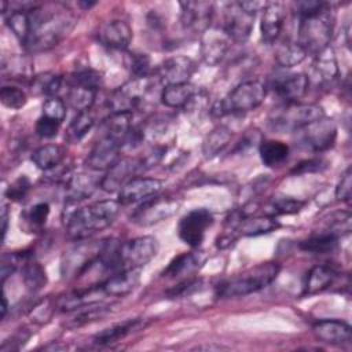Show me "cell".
I'll list each match as a JSON object with an SVG mask.
<instances>
[{
    "mask_svg": "<svg viewBox=\"0 0 352 352\" xmlns=\"http://www.w3.org/2000/svg\"><path fill=\"white\" fill-rule=\"evenodd\" d=\"M32 28L22 44L29 52H43L56 47L66 38L77 23L74 12L63 4L32 6L29 8Z\"/></svg>",
    "mask_w": 352,
    "mask_h": 352,
    "instance_id": "obj_1",
    "label": "cell"
},
{
    "mask_svg": "<svg viewBox=\"0 0 352 352\" xmlns=\"http://www.w3.org/2000/svg\"><path fill=\"white\" fill-rule=\"evenodd\" d=\"M121 204L114 199H103L77 208L65 219L66 232L74 241L92 238L107 228L116 220Z\"/></svg>",
    "mask_w": 352,
    "mask_h": 352,
    "instance_id": "obj_2",
    "label": "cell"
},
{
    "mask_svg": "<svg viewBox=\"0 0 352 352\" xmlns=\"http://www.w3.org/2000/svg\"><path fill=\"white\" fill-rule=\"evenodd\" d=\"M334 16L330 6L326 3L318 11L298 18V43L305 48L307 54H318L329 47L333 36Z\"/></svg>",
    "mask_w": 352,
    "mask_h": 352,
    "instance_id": "obj_3",
    "label": "cell"
},
{
    "mask_svg": "<svg viewBox=\"0 0 352 352\" xmlns=\"http://www.w3.org/2000/svg\"><path fill=\"white\" fill-rule=\"evenodd\" d=\"M279 274L278 263H261L248 271L223 280L217 286V296L223 298L243 297L267 287Z\"/></svg>",
    "mask_w": 352,
    "mask_h": 352,
    "instance_id": "obj_4",
    "label": "cell"
},
{
    "mask_svg": "<svg viewBox=\"0 0 352 352\" xmlns=\"http://www.w3.org/2000/svg\"><path fill=\"white\" fill-rule=\"evenodd\" d=\"M267 96V87L263 81L248 80L239 82L228 95L210 107L213 117H223L230 113H248L257 109Z\"/></svg>",
    "mask_w": 352,
    "mask_h": 352,
    "instance_id": "obj_5",
    "label": "cell"
},
{
    "mask_svg": "<svg viewBox=\"0 0 352 352\" xmlns=\"http://www.w3.org/2000/svg\"><path fill=\"white\" fill-rule=\"evenodd\" d=\"M107 239H81L63 252L60 258V275L63 279H78L92 263L102 254Z\"/></svg>",
    "mask_w": 352,
    "mask_h": 352,
    "instance_id": "obj_6",
    "label": "cell"
},
{
    "mask_svg": "<svg viewBox=\"0 0 352 352\" xmlns=\"http://www.w3.org/2000/svg\"><path fill=\"white\" fill-rule=\"evenodd\" d=\"M326 117L323 107L314 103H286L271 118L272 125L282 131H300Z\"/></svg>",
    "mask_w": 352,
    "mask_h": 352,
    "instance_id": "obj_7",
    "label": "cell"
},
{
    "mask_svg": "<svg viewBox=\"0 0 352 352\" xmlns=\"http://www.w3.org/2000/svg\"><path fill=\"white\" fill-rule=\"evenodd\" d=\"M158 241L151 235L133 238L120 245L118 250V268L122 270H140L150 263L158 253Z\"/></svg>",
    "mask_w": 352,
    "mask_h": 352,
    "instance_id": "obj_8",
    "label": "cell"
},
{
    "mask_svg": "<svg viewBox=\"0 0 352 352\" xmlns=\"http://www.w3.org/2000/svg\"><path fill=\"white\" fill-rule=\"evenodd\" d=\"M151 80L150 77L146 78H132L126 81L125 84L120 85L111 94L107 99V107L110 110V114H118V113H132L135 109L139 107V104L146 98L147 92L150 91Z\"/></svg>",
    "mask_w": 352,
    "mask_h": 352,
    "instance_id": "obj_9",
    "label": "cell"
},
{
    "mask_svg": "<svg viewBox=\"0 0 352 352\" xmlns=\"http://www.w3.org/2000/svg\"><path fill=\"white\" fill-rule=\"evenodd\" d=\"M180 208V202L173 197H153L144 201L131 216V221L147 227L161 223L173 216Z\"/></svg>",
    "mask_w": 352,
    "mask_h": 352,
    "instance_id": "obj_10",
    "label": "cell"
},
{
    "mask_svg": "<svg viewBox=\"0 0 352 352\" xmlns=\"http://www.w3.org/2000/svg\"><path fill=\"white\" fill-rule=\"evenodd\" d=\"M213 224V214L206 208H198L184 214L177 226L179 238L191 248H198L206 235V231Z\"/></svg>",
    "mask_w": 352,
    "mask_h": 352,
    "instance_id": "obj_11",
    "label": "cell"
},
{
    "mask_svg": "<svg viewBox=\"0 0 352 352\" xmlns=\"http://www.w3.org/2000/svg\"><path fill=\"white\" fill-rule=\"evenodd\" d=\"M253 14L245 11L238 1L228 3L224 8V25L223 30L234 43H245L254 26Z\"/></svg>",
    "mask_w": 352,
    "mask_h": 352,
    "instance_id": "obj_12",
    "label": "cell"
},
{
    "mask_svg": "<svg viewBox=\"0 0 352 352\" xmlns=\"http://www.w3.org/2000/svg\"><path fill=\"white\" fill-rule=\"evenodd\" d=\"M164 187V182L157 177L135 176L118 191V202L121 205H132L144 202L155 195Z\"/></svg>",
    "mask_w": 352,
    "mask_h": 352,
    "instance_id": "obj_13",
    "label": "cell"
},
{
    "mask_svg": "<svg viewBox=\"0 0 352 352\" xmlns=\"http://www.w3.org/2000/svg\"><path fill=\"white\" fill-rule=\"evenodd\" d=\"M180 22L184 30L192 33H204L210 28V21L213 16V3L212 1H180Z\"/></svg>",
    "mask_w": 352,
    "mask_h": 352,
    "instance_id": "obj_14",
    "label": "cell"
},
{
    "mask_svg": "<svg viewBox=\"0 0 352 352\" xmlns=\"http://www.w3.org/2000/svg\"><path fill=\"white\" fill-rule=\"evenodd\" d=\"M122 147L124 146L118 139L104 133V136L94 144L87 157L85 165L94 172L107 170L121 158L120 153Z\"/></svg>",
    "mask_w": 352,
    "mask_h": 352,
    "instance_id": "obj_15",
    "label": "cell"
},
{
    "mask_svg": "<svg viewBox=\"0 0 352 352\" xmlns=\"http://www.w3.org/2000/svg\"><path fill=\"white\" fill-rule=\"evenodd\" d=\"M231 40L223 30V28H208L201 34V56L202 60L208 66H216L219 65L228 48H230Z\"/></svg>",
    "mask_w": 352,
    "mask_h": 352,
    "instance_id": "obj_16",
    "label": "cell"
},
{
    "mask_svg": "<svg viewBox=\"0 0 352 352\" xmlns=\"http://www.w3.org/2000/svg\"><path fill=\"white\" fill-rule=\"evenodd\" d=\"M301 140L314 151H324L334 144L337 136V126L333 120L326 117L304 126Z\"/></svg>",
    "mask_w": 352,
    "mask_h": 352,
    "instance_id": "obj_17",
    "label": "cell"
},
{
    "mask_svg": "<svg viewBox=\"0 0 352 352\" xmlns=\"http://www.w3.org/2000/svg\"><path fill=\"white\" fill-rule=\"evenodd\" d=\"M195 72L197 63L186 55L169 56L158 67V76L166 85L190 82Z\"/></svg>",
    "mask_w": 352,
    "mask_h": 352,
    "instance_id": "obj_18",
    "label": "cell"
},
{
    "mask_svg": "<svg viewBox=\"0 0 352 352\" xmlns=\"http://www.w3.org/2000/svg\"><path fill=\"white\" fill-rule=\"evenodd\" d=\"M140 168H143L142 160L120 158L111 168L106 170L104 176H102L100 187L107 192L120 191Z\"/></svg>",
    "mask_w": 352,
    "mask_h": 352,
    "instance_id": "obj_19",
    "label": "cell"
},
{
    "mask_svg": "<svg viewBox=\"0 0 352 352\" xmlns=\"http://www.w3.org/2000/svg\"><path fill=\"white\" fill-rule=\"evenodd\" d=\"M96 36L110 50H125L132 40V28L122 19H111L100 25Z\"/></svg>",
    "mask_w": 352,
    "mask_h": 352,
    "instance_id": "obj_20",
    "label": "cell"
},
{
    "mask_svg": "<svg viewBox=\"0 0 352 352\" xmlns=\"http://www.w3.org/2000/svg\"><path fill=\"white\" fill-rule=\"evenodd\" d=\"M100 180L98 176L94 173H87V172H80V173H73L67 182L63 184L65 186V198L69 205H74L80 201H84L89 198L98 187H100Z\"/></svg>",
    "mask_w": 352,
    "mask_h": 352,
    "instance_id": "obj_21",
    "label": "cell"
},
{
    "mask_svg": "<svg viewBox=\"0 0 352 352\" xmlns=\"http://www.w3.org/2000/svg\"><path fill=\"white\" fill-rule=\"evenodd\" d=\"M316 340L330 345H344L351 341V326L340 319H323L314 324Z\"/></svg>",
    "mask_w": 352,
    "mask_h": 352,
    "instance_id": "obj_22",
    "label": "cell"
},
{
    "mask_svg": "<svg viewBox=\"0 0 352 352\" xmlns=\"http://www.w3.org/2000/svg\"><path fill=\"white\" fill-rule=\"evenodd\" d=\"M261 38L267 44H272L282 33L285 25V7L282 3H268L261 11Z\"/></svg>",
    "mask_w": 352,
    "mask_h": 352,
    "instance_id": "obj_23",
    "label": "cell"
},
{
    "mask_svg": "<svg viewBox=\"0 0 352 352\" xmlns=\"http://www.w3.org/2000/svg\"><path fill=\"white\" fill-rule=\"evenodd\" d=\"M139 279H140V270H122L111 274L100 285V289L107 296L122 297L129 294L138 286Z\"/></svg>",
    "mask_w": 352,
    "mask_h": 352,
    "instance_id": "obj_24",
    "label": "cell"
},
{
    "mask_svg": "<svg viewBox=\"0 0 352 352\" xmlns=\"http://www.w3.org/2000/svg\"><path fill=\"white\" fill-rule=\"evenodd\" d=\"M204 252H186L179 256H176L168 267L164 270L162 275L166 278H190L197 270L201 268V265L205 261Z\"/></svg>",
    "mask_w": 352,
    "mask_h": 352,
    "instance_id": "obj_25",
    "label": "cell"
},
{
    "mask_svg": "<svg viewBox=\"0 0 352 352\" xmlns=\"http://www.w3.org/2000/svg\"><path fill=\"white\" fill-rule=\"evenodd\" d=\"M110 311L111 307L109 304L92 301L72 311V315L63 322V326L69 330H76L104 318Z\"/></svg>",
    "mask_w": 352,
    "mask_h": 352,
    "instance_id": "obj_26",
    "label": "cell"
},
{
    "mask_svg": "<svg viewBox=\"0 0 352 352\" xmlns=\"http://www.w3.org/2000/svg\"><path fill=\"white\" fill-rule=\"evenodd\" d=\"M311 70H312V77L318 84L333 82L340 74L338 62L333 48L327 47L320 52L315 54Z\"/></svg>",
    "mask_w": 352,
    "mask_h": 352,
    "instance_id": "obj_27",
    "label": "cell"
},
{
    "mask_svg": "<svg viewBox=\"0 0 352 352\" xmlns=\"http://www.w3.org/2000/svg\"><path fill=\"white\" fill-rule=\"evenodd\" d=\"M1 74L16 81H32L34 77L33 60L29 55L11 54L1 59Z\"/></svg>",
    "mask_w": 352,
    "mask_h": 352,
    "instance_id": "obj_28",
    "label": "cell"
},
{
    "mask_svg": "<svg viewBox=\"0 0 352 352\" xmlns=\"http://www.w3.org/2000/svg\"><path fill=\"white\" fill-rule=\"evenodd\" d=\"M309 77L304 73H293L275 84V91L286 103H297L308 91Z\"/></svg>",
    "mask_w": 352,
    "mask_h": 352,
    "instance_id": "obj_29",
    "label": "cell"
},
{
    "mask_svg": "<svg viewBox=\"0 0 352 352\" xmlns=\"http://www.w3.org/2000/svg\"><path fill=\"white\" fill-rule=\"evenodd\" d=\"M279 221L275 216H246L242 217L235 228V231L243 236H257L263 234H268L279 228Z\"/></svg>",
    "mask_w": 352,
    "mask_h": 352,
    "instance_id": "obj_30",
    "label": "cell"
},
{
    "mask_svg": "<svg viewBox=\"0 0 352 352\" xmlns=\"http://www.w3.org/2000/svg\"><path fill=\"white\" fill-rule=\"evenodd\" d=\"M337 278V272L329 265H315L309 270L304 286V294L312 296L330 287Z\"/></svg>",
    "mask_w": 352,
    "mask_h": 352,
    "instance_id": "obj_31",
    "label": "cell"
},
{
    "mask_svg": "<svg viewBox=\"0 0 352 352\" xmlns=\"http://www.w3.org/2000/svg\"><path fill=\"white\" fill-rule=\"evenodd\" d=\"M66 150L60 144H44L38 148H36L32 154L33 164L43 170H50L58 165L62 164L65 160Z\"/></svg>",
    "mask_w": 352,
    "mask_h": 352,
    "instance_id": "obj_32",
    "label": "cell"
},
{
    "mask_svg": "<svg viewBox=\"0 0 352 352\" xmlns=\"http://www.w3.org/2000/svg\"><path fill=\"white\" fill-rule=\"evenodd\" d=\"M232 133L226 125H217L213 128L202 143V154L206 160H210L220 154L231 142Z\"/></svg>",
    "mask_w": 352,
    "mask_h": 352,
    "instance_id": "obj_33",
    "label": "cell"
},
{
    "mask_svg": "<svg viewBox=\"0 0 352 352\" xmlns=\"http://www.w3.org/2000/svg\"><path fill=\"white\" fill-rule=\"evenodd\" d=\"M198 91L195 85L191 82L184 84H175V85H165L161 92V102L166 107H184V104L190 100V98Z\"/></svg>",
    "mask_w": 352,
    "mask_h": 352,
    "instance_id": "obj_34",
    "label": "cell"
},
{
    "mask_svg": "<svg viewBox=\"0 0 352 352\" xmlns=\"http://www.w3.org/2000/svg\"><path fill=\"white\" fill-rule=\"evenodd\" d=\"M307 56L305 48L293 40L282 41L275 50V60L282 67H293L300 65Z\"/></svg>",
    "mask_w": 352,
    "mask_h": 352,
    "instance_id": "obj_35",
    "label": "cell"
},
{
    "mask_svg": "<svg viewBox=\"0 0 352 352\" xmlns=\"http://www.w3.org/2000/svg\"><path fill=\"white\" fill-rule=\"evenodd\" d=\"M258 153L265 166H278L286 161L289 155V146L280 140H261L258 144Z\"/></svg>",
    "mask_w": 352,
    "mask_h": 352,
    "instance_id": "obj_36",
    "label": "cell"
},
{
    "mask_svg": "<svg viewBox=\"0 0 352 352\" xmlns=\"http://www.w3.org/2000/svg\"><path fill=\"white\" fill-rule=\"evenodd\" d=\"M95 98H96V89L72 84L66 92L65 103L73 110H76L77 113H80V111L89 110L95 103Z\"/></svg>",
    "mask_w": 352,
    "mask_h": 352,
    "instance_id": "obj_37",
    "label": "cell"
},
{
    "mask_svg": "<svg viewBox=\"0 0 352 352\" xmlns=\"http://www.w3.org/2000/svg\"><path fill=\"white\" fill-rule=\"evenodd\" d=\"M63 82V77L54 72H45L37 74L30 81V89L34 95H43L47 98L55 96Z\"/></svg>",
    "mask_w": 352,
    "mask_h": 352,
    "instance_id": "obj_38",
    "label": "cell"
},
{
    "mask_svg": "<svg viewBox=\"0 0 352 352\" xmlns=\"http://www.w3.org/2000/svg\"><path fill=\"white\" fill-rule=\"evenodd\" d=\"M139 323H140L139 319H129V320H125L122 323H116V324H113L110 327H106L102 331H99L94 337L92 342L95 345H109L111 342H116V341L124 338L132 330H135Z\"/></svg>",
    "mask_w": 352,
    "mask_h": 352,
    "instance_id": "obj_39",
    "label": "cell"
},
{
    "mask_svg": "<svg viewBox=\"0 0 352 352\" xmlns=\"http://www.w3.org/2000/svg\"><path fill=\"white\" fill-rule=\"evenodd\" d=\"M32 7V6H30ZM30 7H22L14 11H10V14L6 16L7 26L14 33V36L23 44L30 33L32 21H30Z\"/></svg>",
    "mask_w": 352,
    "mask_h": 352,
    "instance_id": "obj_40",
    "label": "cell"
},
{
    "mask_svg": "<svg viewBox=\"0 0 352 352\" xmlns=\"http://www.w3.org/2000/svg\"><path fill=\"white\" fill-rule=\"evenodd\" d=\"M94 125H95V118L92 113L89 110L80 111L69 124L65 132V139L69 143H78L92 129Z\"/></svg>",
    "mask_w": 352,
    "mask_h": 352,
    "instance_id": "obj_41",
    "label": "cell"
},
{
    "mask_svg": "<svg viewBox=\"0 0 352 352\" xmlns=\"http://www.w3.org/2000/svg\"><path fill=\"white\" fill-rule=\"evenodd\" d=\"M22 271V278L25 286L30 292H37L40 290L45 283H47V275L44 268L33 258V256H29L28 260L23 263L21 267Z\"/></svg>",
    "mask_w": 352,
    "mask_h": 352,
    "instance_id": "obj_42",
    "label": "cell"
},
{
    "mask_svg": "<svg viewBox=\"0 0 352 352\" xmlns=\"http://www.w3.org/2000/svg\"><path fill=\"white\" fill-rule=\"evenodd\" d=\"M338 242V236L329 232V231H322L318 234L311 235L309 238H307L305 241H302L300 243V248L305 252H311V253H327L331 252Z\"/></svg>",
    "mask_w": 352,
    "mask_h": 352,
    "instance_id": "obj_43",
    "label": "cell"
},
{
    "mask_svg": "<svg viewBox=\"0 0 352 352\" xmlns=\"http://www.w3.org/2000/svg\"><path fill=\"white\" fill-rule=\"evenodd\" d=\"M210 96L205 89H199L190 98V100L184 104V113L192 121H201L206 114L210 113Z\"/></svg>",
    "mask_w": 352,
    "mask_h": 352,
    "instance_id": "obj_44",
    "label": "cell"
},
{
    "mask_svg": "<svg viewBox=\"0 0 352 352\" xmlns=\"http://www.w3.org/2000/svg\"><path fill=\"white\" fill-rule=\"evenodd\" d=\"M58 311L56 308V298H51V297H45L38 300L29 311V318L33 323L36 324H45L48 323L54 314Z\"/></svg>",
    "mask_w": 352,
    "mask_h": 352,
    "instance_id": "obj_45",
    "label": "cell"
},
{
    "mask_svg": "<svg viewBox=\"0 0 352 352\" xmlns=\"http://www.w3.org/2000/svg\"><path fill=\"white\" fill-rule=\"evenodd\" d=\"M304 206V201H300L293 197H275L270 202L271 210L267 212L270 216H278V214H293L298 213Z\"/></svg>",
    "mask_w": 352,
    "mask_h": 352,
    "instance_id": "obj_46",
    "label": "cell"
},
{
    "mask_svg": "<svg viewBox=\"0 0 352 352\" xmlns=\"http://www.w3.org/2000/svg\"><path fill=\"white\" fill-rule=\"evenodd\" d=\"M126 66L129 67L131 73L135 76V78H146L150 77L151 70V62L147 54L133 52L126 56Z\"/></svg>",
    "mask_w": 352,
    "mask_h": 352,
    "instance_id": "obj_47",
    "label": "cell"
},
{
    "mask_svg": "<svg viewBox=\"0 0 352 352\" xmlns=\"http://www.w3.org/2000/svg\"><path fill=\"white\" fill-rule=\"evenodd\" d=\"M29 256H32V254L28 252H12V253L3 254V257H1V283H4L6 279L11 274H14L18 268H21Z\"/></svg>",
    "mask_w": 352,
    "mask_h": 352,
    "instance_id": "obj_48",
    "label": "cell"
},
{
    "mask_svg": "<svg viewBox=\"0 0 352 352\" xmlns=\"http://www.w3.org/2000/svg\"><path fill=\"white\" fill-rule=\"evenodd\" d=\"M0 99L1 103L12 110H19L26 104V94L18 88V87H12V85H4L0 91Z\"/></svg>",
    "mask_w": 352,
    "mask_h": 352,
    "instance_id": "obj_49",
    "label": "cell"
},
{
    "mask_svg": "<svg viewBox=\"0 0 352 352\" xmlns=\"http://www.w3.org/2000/svg\"><path fill=\"white\" fill-rule=\"evenodd\" d=\"M50 214V205L47 202H37L33 206H30L25 214L23 219L32 228H41Z\"/></svg>",
    "mask_w": 352,
    "mask_h": 352,
    "instance_id": "obj_50",
    "label": "cell"
},
{
    "mask_svg": "<svg viewBox=\"0 0 352 352\" xmlns=\"http://www.w3.org/2000/svg\"><path fill=\"white\" fill-rule=\"evenodd\" d=\"M44 117H48L51 120H55L62 124V121L66 117V103L63 99L58 96L47 98L43 103V114Z\"/></svg>",
    "mask_w": 352,
    "mask_h": 352,
    "instance_id": "obj_51",
    "label": "cell"
},
{
    "mask_svg": "<svg viewBox=\"0 0 352 352\" xmlns=\"http://www.w3.org/2000/svg\"><path fill=\"white\" fill-rule=\"evenodd\" d=\"M103 82V77L99 72L92 69H82L72 74V84L82 85L87 88L98 89Z\"/></svg>",
    "mask_w": 352,
    "mask_h": 352,
    "instance_id": "obj_52",
    "label": "cell"
},
{
    "mask_svg": "<svg viewBox=\"0 0 352 352\" xmlns=\"http://www.w3.org/2000/svg\"><path fill=\"white\" fill-rule=\"evenodd\" d=\"M29 188H30V182L25 175H22L8 186L6 195L11 201H22L28 194Z\"/></svg>",
    "mask_w": 352,
    "mask_h": 352,
    "instance_id": "obj_53",
    "label": "cell"
},
{
    "mask_svg": "<svg viewBox=\"0 0 352 352\" xmlns=\"http://www.w3.org/2000/svg\"><path fill=\"white\" fill-rule=\"evenodd\" d=\"M59 126H60V122L55 121V120H51L48 117H44L41 116L37 122H36V133L40 136V138H44V139H51L54 136L58 135V131H59Z\"/></svg>",
    "mask_w": 352,
    "mask_h": 352,
    "instance_id": "obj_54",
    "label": "cell"
},
{
    "mask_svg": "<svg viewBox=\"0 0 352 352\" xmlns=\"http://www.w3.org/2000/svg\"><path fill=\"white\" fill-rule=\"evenodd\" d=\"M199 283L201 280L197 279V278H187V279H183L180 283L175 285L172 289H169L166 292V294L169 297H182V296H188L190 293H192L194 290H197L199 287Z\"/></svg>",
    "mask_w": 352,
    "mask_h": 352,
    "instance_id": "obj_55",
    "label": "cell"
},
{
    "mask_svg": "<svg viewBox=\"0 0 352 352\" xmlns=\"http://www.w3.org/2000/svg\"><path fill=\"white\" fill-rule=\"evenodd\" d=\"M351 190H352V173H351V168L348 166L341 175L340 182L337 183L336 198L340 201H349Z\"/></svg>",
    "mask_w": 352,
    "mask_h": 352,
    "instance_id": "obj_56",
    "label": "cell"
},
{
    "mask_svg": "<svg viewBox=\"0 0 352 352\" xmlns=\"http://www.w3.org/2000/svg\"><path fill=\"white\" fill-rule=\"evenodd\" d=\"M323 168V161L319 158L316 160H307L300 162L298 165L294 166V169H292V173L294 175H301V173H311V172H318Z\"/></svg>",
    "mask_w": 352,
    "mask_h": 352,
    "instance_id": "obj_57",
    "label": "cell"
},
{
    "mask_svg": "<svg viewBox=\"0 0 352 352\" xmlns=\"http://www.w3.org/2000/svg\"><path fill=\"white\" fill-rule=\"evenodd\" d=\"M238 4H239L245 11H248V12L256 15L258 11H263L268 3H267V1L250 0V1H238Z\"/></svg>",
    "mask_w": 352,
    "mask_h": 352,
    "instance_id": "obj_58",
    "label": "cell"
},
{
    "mask_svg": "<svg viewBox=\"0 0 352 352\" xmlns=\"http://www.w3.org/2000/svg\"><path fill=\"white\" fill-rule=\"evenodd\" d=\"M1 220H3V235L6 236V232H7V224H8V213H7V209H6V206H3Z\"/></svg>",
    "mask_w": 352,
    "mask_h": 352,
    "instance_id": "obj_59",
    "label": "cell"
},
{
    "mask_svg": "<svg viewBox=\"0 0 352 352\" xmlns=\"http://www.w3.org/2000/svg\"><path fill=\"white\" fill-rule=\"evenodd\" d=\"M195 349H198V351H201V349H209V351L214 349V351H219V349H223V346H220V345H198Z\"/></svg>",
    "mask_w": 352,
    "mask_h": 352,
    "instance_id": "obj_60",
    "label": "cell"
},
{
    "mask_svg": "<svg viewBox=\"0 0 352 352\" xmlns=\"http://www.w3.org/2000/svg\"><path fill=\"white\" fill-rule=\"evenodd\" d=\"M7 308H8V304H7L6 293H3V307H1V315H3V318H4L6 314H7Z\"/></svg>",
    "mask_w": 352,
    "mask_h": 352,
    "instance_id": "obj_61",
    "label": "cell"
}]
</instances>
